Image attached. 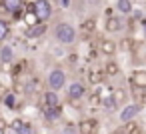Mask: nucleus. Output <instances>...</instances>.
I'll use <instances>...</instances> for the list:
<instances>
[{
    "instance_id": "nucleus-3",
    "label": "nucleus",
    "mask_w": 146,
    "mask_h": 134,
    "mask_svg": "<svg viewBox=\"0 0 146 134\" xmlns=\"http://www.w3.org/2000/svg\"><path fill=\"white\" fill-rule=\"evenodd\" d=\"M64 84H66V74H64V70L54 68V70L48 74V86H50V90L58 92V90H60Z\"/></svg>"
},
{
    "instance_id": "nucleus-8",
    "label": "nucleus",
    "mask_w": 146,
    "mask_h": 134,
    "mask_svg": "<svg viewBox=\"0 0 146 134\" xmlns=\"http://www.w3.org/2000/svg\"><path fill=\"white\" fill-rule=\"evenodd\" d=\"M78 130H80V134H94V130H96V120H82V122L78 124Z\"/></svg>"
},
{
    "instance_id": "nucleus-18",
    "label": "nucleus",
    "mask_w": 146,
    "mask_h": 134,
    "mask_svg": "<svg viewBox=\"0 0 146 134\" xmlns=\"http://www.w3.org/2000/svg\"><path fill=\"white\" fill-rule=\"evenodd\" d=\"M122 134H140V128H138V124H134V122H128L126 126H124V130H120Z\"/></svg>"
},
{
    "instance_id": "nucleus-13",
    "label": "nucleus",
    "mask_w": 146,
    "mask_h": 134,
    "mask_svg": "<svg viewBox=\"0 0 146 134\" xmlns=\"http://www.w3.org/2000/svg\"><path fill=\"white\" fill-rule=\"evenodd\" d=\"M100 52H104V54H108V56H110V54H114V52H116V44H114L112 40H108V38H106V40H102V42H100Z\"/></svg>"
},
{
    "instance_id": "nucleus-33",
    "label": "nucleus",
    "mask_w": 146,
    "mask_h": 134,
    "mask_svg": "<svg viewBox=\"0 0 146 134\" xmlns=\"http://www.w3.org/2000/svg\"><path fill=\"white\" fill-rule=\"evenodd\" d=\"M144 36H146V22H144Z\"/></svg>"
},
{
    "instance_id": "nucleus-17",
    "label": "nucleus",
    "mask_w": 146,
    "mask_h": 134,
    "mask_svg": "<svg viewBox=\"0 0 146 134\" xmlns=\"http://www.w3.org/2000/svg\"><path fill=\"white\" fill-rule=\"evenodd\" d=\"M102 104H104V108H106V110H110V112L118 108V102H116V100H114L112 96H106V98L102 100Z\"/></svg>"
},
{
    "instance_id": "nucleus-31",
    "label": "nucleus",
    "mask_w": 146,
    "mask_h": 134,
    "mask_svg": "<svg viewBox=\"0 0 146 134\" xmlns=\"http://www.w3.org/2000/svg\"><path fill=\"white\" fill-rule=\"evenodd\" d=\"M4 128H6V122H4V120H2V118H0V132H2V130H4Z\"/></svg>"
},
{
    "instance_id": "nucleus-19",
    "label": "nucleus",
    "mask_w": 146,
    "mask_h": 134,
    "mask_svg": "<svg viewBox=\"0 0 146 134\" xmlns=\"http://www.w3.org/2000/svg\"><path fill=\"white\" fill-rule=\"evenodd\" d=\"M80 28H82L84 32H92V30L96 28V20H94V18H86V20L82 22V26H80Z\"/></svg>"
},
{
    "instance_id": "nucleus-1",
    "label": "nucleus",
    "mask_w": 146,
    "mask_h": 134,
    "mask_svg": "<svg viewBox=\"0 0 146 134\" xmlns=\"http://www.w3.org/2000/svg\"><path fill=\"white\" fill-rule=\"evenodd\" d=\"M54 36H56V40L62 42V44H72V42L76 40V30H74V26L62 22V24H58V26L54 28Z\"/></svg>"
},
{
    "instance_id": "nucleus-7",
    "label": "nucleus",
    "mask_w": 146,
    "mask_h": 134,
    "mask_svg": "<svg viewBox=\"0 0 146 134\" xmlns=\"http://www.w3.org/2000/svg\"><path fill=\"white\" fill-rule=\"evenodd\" d=\"M132 86H138V88H146V70H136L130 78Z\"/></svg>"
},
{
    "instance_id": "nucleus-12",
    "label": "nucleus",
    "mask_w": 146,
    "mask_h": 134,
    "mask_svg": "<svg viewBox=\"0 0 146 134\" xmlns=\"http://www.w3.org/2000/svg\"><path fill=\"white\" fill-rule=\"evenodd\" d=\"M46 32V26L44 24H36V26H30L28 30H26V36L28 38H38V36H42Z\"/></svg>"
},
{
    "instance_id": "nucleus-32",
    "label": "nucleus",
    "mask_w": 146,
    "mask_h": 134,
    "mask_svg": "<svg viewBox=\"0 0 146 134\" xmlns=\"http://www.w3.org/2000/svg\"><path fill=\"white\" fill-rule=\"evenodd\" d=\"M2 94H4V88H2V86H0V96H2Z\"/></svg>"
},
{
    "instance_id": "nucleus-14",
    "label": "nucleus",
    "mask_w": 146,
    "mask_h": 134,
    "mask_svg": "<svg viewBox=\"0 0 146 134\" xmlns=\"http://www.w3.org/2000/svg\"><path fill=\"white\" fill-rule=\"evenodd\" d=\"M12 58H14V52H12L10 46H2V48H0V60H2V62H10Z\"/></svg>"
},
{
    "instance_id": "nucleus-5",
    "label": "nucleus",
    "mask_w": 146,
    "mask_h": 134,
    "mask_svg": "<svg viewBox=\"0 0 146 134\" xmlns=\"http://www.w3.org/2000/svg\"><path fill=\"white\" fill-rule=\"evenodd\" d=\"M42 100H44V108H58L60 106V98L54 90H48L42 94Z\"/></svg>"
},
{
    "instance_id": "nucleus-2",
    "label": "nucleus",
    "mask_w": 146,
    "mask_h": 134,
    "mask_svg": "<svg viewBox=\"0 0 146 134\" xmlns=\"http://www.w3.org/2000/svg\"><path fill=\"white\" fill-rule=\"evenodd\" d=\"M32 8H34V14H36V18H38L40 24H44L52 16V4L48 2V0H36Z\"/></svg>"
},
{
    "instance_id": "nucleus-10",
    "label": "nucleus",
    "mask_w": 146,
    "mask_h": 134,
    "mask_svg": "<svg viewBox=\"0 0 146 134\" xmlns=\"http://www.w3.org/2000/svg\"><path fill=\"white\" fill-rule=\"evenodd\" d=\"M4 8L12 14H18L22 8V0H4Z\"/></svg>"
},
{
    "instance_id": "nucleus-25",
    "label": "nucleus",
    "mask_w": 146,
    "mask_h": 134,
    "mask_svg": "<svg viewBox=\"0 0 146 134\" xmlns=\"http://www.w3.org/2000/svg\"><path fill=\"white\" fill-rule=\"evenodd\" d=\"M132 94L136 98H142V102H146V96H144V88H138V86H132Z\"/></svg>"
},
{
    "instance_id": "nucleus-22",
    "label": "nucleus",
    "mask_w": 146,
    "mask_h": 134,
    "mask_svg": "<svg viewBox=\"0 0 146 134\" xmlns=\"http://www.w3.org/2000/svg\"><path fill=\"white\" fill-rule=\"evenodd\" d=\"M26 22H28V28H30V26L40 24V22H38V18H36V14H34V8H32V12H28V14H26Z\"/></svg>"
},
{
    "instance_id": "nucleus-23",
    "label": "nucleus",
    "mask_w": 146,
    "mask_h": 134,
    "mask_svg": "<svg viewBox=\"0 0 146 134\" xmlns=\"http://www.w3.org/2000/svg\"><path fill=\"white\" fill-rule=\"evenodd\" d=\"M4 104H6L8 108H14V106L18 104V102H16V96H14V94H6V96H4Z\"/></svg>"
},
{
    "instance_id": "nucleus-28",
    "label": "nucleus",
    "mask_w": 146,
    "mask_h": 134,
    "mask_svg": "<svg viewBox=\"0 0 146 134\" xmlns=\"http://www.w3.org/2000/svg\"><path fill=\"white\" fill-rule=\"evenodd\" d=\"M16 134H34V132H32V126H30V124H24Z\"/></svg>"
},
{
    "instance_id": "nucleus-30",
    "label": "nucleus",
    "mask_w": 146,
    "mask_h": 134,
    "mask_svg": "<svg viewBox=\"0 0 146 134\" xmlns=\"http://www.w3.org/2000/svg\"><path fill=\"white\" fill-rule=\"evenodd\" d=\"M60 6H62V8H68V6H70V0H60Z\"/></svg>"
},
{
    "instance_id": "nucleus-20",
    "label": "nucleus",
    "mask_w": 146,
    "mask_h": 134,
    "mask_svg": "<svg viewBox=\"0 0 146 134\" xmlns=\"http://www.w3.org/2000/svg\"><path fill=\"white\" fill-rule=\"evenodd\" d=\"M118 10L120 12H130L132 10V2H130V0H118Z\"/></svg>"
},
{
    "instance_id": "nucleus-6",
    "label": "nucleus",
    "mask_w": 146,
    "mask_h": 134,
    "mask_svg": "<svg viewBox=\"0 0 146 134\" xmlns=\"http://www.w3.org/2000/svg\"><path fill=\"white\" fill-rule=\"evenodd\" d=\"M68 94H70L72 100H80V98L84 96V84H80V82H72V84L68 86Z\"/></svg>"
},
{
    "instance_id": "nucleus-27",
    "label": "nucleus",
    "mask_w": 146,
    "mask_h": 134,
    "mask_svg": "<svg viewBox=\"0 0 146 134\" xmlns=\"http://www.w3.org/2000/svg\"><path fill=\"white\" fill-rule=\"evenodd\" d=\"M62 134H80V130L76 128V126H72V124H68L64 130H62Z\"/></svg>"
},
{
    "instance_id": "nucleus-4",
    "label": "nucleus",
    "mask_w": 146,
    "mask_h": 134,
    "mask_svg": "<svg viewBox=\"0 0 146 134\" xmlns=\"http://www.w3.org/2000/svg\"><path fill=\"white\" fill-rule=\"evenodd\" d=\"M138 110H140V104H128V106L120 112V122H122V124L132 122V118L138 114Z\"/></svg>"
},
{
    "instance_id": "nucleus-29",
    "label": "nucleus",
    "mask_w": 146,
    "mask_h": 134,
    "mask_svg": "<svg viewBox=\"0 0 146 134\" xmlns=\"http://www.w3.org/2000/svg\"><path fill=\"white\" fill-rule=\"evenodd\" d=\"M22 126H24V124H22L20 120H14V122H12V128H14V132H18V130H20Z\"/></svg>"
},
{
    "instance_id": "nucleus-9",
    "label": "nucleus",
    "mask_w": 146,
    "mask_h": 134,
    "mask_svg": "<svg viewBox=\"0 0 146 134\" xmlns=\"http://www.w3.org/2000/svg\"><path fill=\"white\" fill-rule=\"evenodd\" d=\"M60 114H62L60 106L58 108H44V120H48V122H56L60 118Z\"/></svg>"
},
{
    "instance_id": "nucleus-16",
    "label": "nucleus",
    "mask_w": 146,
    "mask_h": 134,
    "mask_svg": "<svg viewBox=\"0 0 146 134\" xmlns=\"http://www.w3.org/2000/svg\"><path fill=\"white\" fill-rule=\"evenodd\" d=\"M110 96H112V98H114V100H116V102H118V104H120V102H124V100H126V92H124V90H122V88H114V90H112V94H110Z\"/></svg>"
},
{
    "instance_id": "nucleus-24",
    "label": "nucleus",
    "mask_w": 146,
    "mask_h": 134,
    "mask_svg": "<svg viewBox=\"0 0 146 134\" xmlns=\"http://www.w3.org/2000/svg\"><path fill=\"white\" fill-rule=\"evenodd\" d=\"M8 36V24L4 20H0V40H4Z\"/></svg>"
},
{
    "instance_id": "nucleus-15",
    "label": "nucleus",
    "mask_w": 146,
    "mask_h": 134,
    "mask_svg": "<svg viewBox=\"0 0 146 134\" xmlns=\"http://www.w3.org/2000/svg\"><path fill=\"white\" fill-rule=\"evenodd\" d=\"M118 72H120V68H118L116 62H108V64L104 66V74H106V76H116Z\"/></svg>"
},
{
    "instance_id": "nucleus-11",
    "label": "nucleus",
    "mask_w": 146,
    "mask_h": 134,
    "mask_svg": "<svg viewBox=\"0 0 146 134\" xmlns=\"http://www.w3.org/2000/svg\"><path fill=\"white\" fill-rule=\"evenodd\" d=\"M120 28H122V20H120V18L110 16V18L106 20V30H108V32H118Z\"/></svg>"
},
{
    "instance_id": "nucleus-26",
    "label": "nucleus",
    "mask_w": 146,
    "mask_h": 134,
    "mask_svg": "<svg viewBox=\"0 0 146 134\" xmlns=\"http://www.w3.org/2000/svg\"><path fill=\"white\" fill-rule=\"evenodd\" d=\"M36 90H38V80L34 78L32 82H28V86H26V92H28V94H32V92H36Z\"/></svg>"
},
{
    "instance_id": "nucleus-21",
    "label": "nucleus",
    "mask_w": 146,
    "mask_h": 134,
    "mask_svg": "<svg viewBox=\"0 0 146 134\" xmlns=\"http://www.w3.org/2000/svg\"><path fill=\"white\" fill-rule=\"evenodd\" d=\"M102 78H104L102 72H90V74H88V80H90L92 84H102Z\"/></svg>"
}]
</instances>
